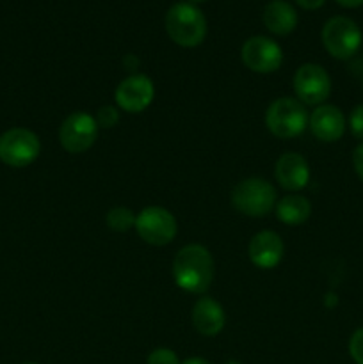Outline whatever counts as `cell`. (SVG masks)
<instances>
[{
	"label": "cell",
	"instance_id": "cell-1",
	"mask_svg": "<svg viewBox=\"0 0 363 364\" xmlns=\"http://www.w3.org/2000/svg\"><path fill=\"white\" fill-rule=\"evenodd\" d=\"M174 283L191 294L209 290L214 279V258L203 245L191 244L178 251L173 262Z\"/></svg>",
	"mask_w": 363,
	"mask_h": 364
},
{
	"label": "cell",
	"instance_id": "cell-2",
	"mask_svg": "<svg viewBox=\"0 0 363 364\" xmlns=\"http://www.w3.org/2000/svg\"><path fill=\"white\" fill-rule=\"evenodd\" d=\"M166 32L177 45L194 48L206 36L205 14L189 2H178L166 13Z\"/></svg>",
	"mask_w": 363,
	"mask_h": 364
},
{
	"label": "cell",
	"instance_id": "cell-3",
	"mask_svg": "<svg viewBox=\"0 0 363 364\" xmlns=\"http://www.w3.org/2000/svg\"><path fill=\"white\" fill-rule=\"evenodd\" d=\"M276 188L262 178H248L235 185L231 205L248 217H265L276 206Z\"/></svg>",
	"mask_w": 363,
	"mask_h": 364
},
{
	"label": "cell",
	"instance_id": "cell-4",
	"mask_svg": "<svg viewBox=\"0 0 363 364\" xmlns=\"http://www.w3.org/2000/svg\"><path fill=\"white\" fill-rule=\"evenodd\" d=\"M308 112L295 98H278L265 112V124L270 134L280 139H292L301 135L308 127Z\"/></svg>",
	"mask_w": 363,
	"mask_h": 364
},
{
	"label": "cell",
	"instance_id": "cell-5",
	"mask_svg": "<svg viewBox=\"0 0 363 364\" xmlns=\"http://www.w3.org/2000/svg\"><path fill=\"white\" fill-rule=\"evenodd\" d=\"M322 45L335 59H351L362 45V32L351 18L333 16L322 28Z\"/></svg>",
	"mask_w": 363,
	"mask_h": 364
},
{
	"label": "cell",
	"instance_id": "cell-6",
	"mask_svg": "<svg viewBox=\"0 0 363 364\" xmlns=\"http://www.w3.org/2000/svg\"><path fill=\"white\" fill-rule=\"evenodd\" d=\"M41 151V142L27 128H11L0 135V160L11 167H27Z\"/></svg>",
	"mask_w": 363,
	"mask_h": 364
},
{
	"label": "cell",
	"instance_id": "cell-7",
	"mask_svg": "<svg viewBox=\"0 0 363 364\" xmlns=\"http://www.w3.org/2000/svg\"><path fill=\"white\" fill-rule=\"evenodd\" d=\"M139 237L149 245H166L177 237V219L162 206H148L135 219Z\"/></svg>",
	"mask_w": 363,
	"mask_h": 364
},
{
	"label": "cell",
	"instance_id": "cell-8",
	"mask_svg": "<svg viewBox=\"0 0 363 364\" xmlns=\"http://www.w3.org/2000/svg\"><path fill=\"white\" fill-rule=\"evenodd\" d=\"M96 137H98V124L88 112H73L60 124V146L73 155L88 151L96 142Z\"/></svg>",
	"mask_w": 363,
	"mask_h": 364
},
{
	"label": "cell",
	"instance_id": "cell-9",
	"mask_svg": "<svg viewBox=\"0 0 363 364\" xmlns=\"http://www.w3.org/2000/svg\"><path fill=\"white\" fill-rule=\"evenodd\" d=\"M294 91L301 103L320 105L331 92V78L319 64H302L294 77Z\"/></svg>",
	"mask_w": 363,
	"mask_h": 364
},
{
	"label": "cell",
	"instance_id": "cell-10",
	"mask_svg": "<svg viewBox=\"0 0 363 364\" xmlns=\"http://www.w3.org/2000/svg\"><path fill=\"white\" fill-rule=\"evenodd\" d=\"M242 60L255 73H273L283 63V52L273 39L255 36L242 46Z\"/></svg>",
	"mask_w": 363,
	"mask_h": 364
},
{
	"label": "cell",
	"instance_id": "cell-11",
	"mask_svg": "<svg viewBox=\"0 0 363 364\" xmlns=\"http://www.w3.org/2000/svg\"><path fill=\"white\" fill-rule=\"evenodd\" d=\"M155 96L153 82L146 75H130L116 89V103L125 112L137 114L148 109Z\"/></svg>",
	"mask_w": 363,
	"mask_h": 364
},
{
	"label": "cell",
	"instance_id": "cell-12",
	"mask_svg": "<svg viewBox=\"0 0 363 364\" xmlns=\"http://www.w3.org/2000/svg\"><path fill=\"white\" fill-rule=\"evenodd\" d=\"M310 130L319 141L335 142L344 135L345 117L335 105H319L310 116Z\"/></svg>",
	"mask_w": 363,
	"mask_h": 364
},
{
	"label": "cell",
	"instance_id": "cell-13",
	"mask_svg": "<svg viewBox=\"0 0 363 364\" xmlns=\"http://www.w3.org/2000/svg\"><path fill=\"white\" fill-rule=\"evenodd\" d=\"M283 240L274 231H260L249 242V259L260 269H274L283 258Z\"/></svg>",
	"mask_w": 363,
	"mask_h": 364
},
{
	"label": "cell",
	"instance_id": "cell-14",
	"mask_svg": "<svg viewBox=\"0 0 363 364\" xmlns=\"http://www.w3.org/2000/svg\"><path fill=\"white\" fill-rule=\"evenodd\" d=\"M274 174L285 191H301L310 180V167L299 153H285L278 159Z\"/></svg>",
	"mask_w": 363,
	"mask_h": 364
},
{
	"label": "cell",
	"instance_id": "cell-15",
	"mask_svg": "<svg viewBox=\"0 0 363 364\" xmlns=\"http://www.w3.org/2000/svg\"><path fill=\"white\" fill-rule=\"evenodd\" d=\"M226 316L217 301L201 297L192 308V326L203 336H216L223 331Z\"/></svg>",
	"mask_w": 363,
	"mask_h": 364
},
{
	"label": "cell",
	"instance_id": "cell-16",
	"mask_svg": "<svg viewBox=\"0 0 363 364\" xmlns=\"http://www.w3.org/2000/svg\"><path fill=\"white\" fill-rule=\"evenodd\" d=\"M263 25L269 28L273 34L287 36L298 25V13L294 7L285 0H273L267 4L263 9Z\"/></svg>",
	"mask_w": 363,
	"mask_h": 364
},
{
	"label": "cell",
	"instance_id": "cell-17",
	"mask_svg": "<svg viewBox=\"0 0 363 364\" xmlns=\"http://www.w3.org/2000/svg\"><path fill=\"white\" fill-rule=\"evenodd\" d=\"M276 217L287 226H299L306 223L312 213V205L302 196H285L276 203Z\"/></svg>",
	"mask_w": 363,
	"mask_h": 364
},
{
	"label": "cell",
	"instance_id": "cell-18",
	"mask_svg": "<svg viewBox=\"0 0 363 364\" xmlns=\"http://www.w3.org/2000/svg\"><path fill=\"white\" fill-rule=\"evenodd\" d=\"M135 219H137V215L130 208H125V206H116V208L109 210L105 217L107 226L112 231H120V233L128 231L130 228H135Z\"/></svg>",
	"mask_w": 363,
	"mask_h": 364
},
{
	"label": "cell",
	"instance_id": "cell-19",
	"mask_svg": "<svg viewBox=\"0 0 363 364\" xmlns=\"http://www.w3.org/2000/svg\"><path fill=\"white\" fill-rule=\"evenodd\" d=\"M96 124L102 128H114L117 123H120V112H117V109H114V107L110 105H103L100 107V110L96 112Z\"/></svg>",
	"mask_w": 363,
	"mask_h": 364
},
{
	"label": "cell",
	"instance_id": "cell-20",
	"mask_svg": "<svg viewBox=\"0 0 363 364\" xmlns=\"http://www.w3.org/2000/svg\"><path fill=\"white\" fill-rule=\"evenodd\" d=\"M146 364H180V359L171 348H157L149 352Z\"/></svg>",
	"mask_w": 363,
	"mask_h": 364
},
{
	"label": "cell",
	"instance_id": "cell-21",
	"mask_svg": "<svg viewBox=\"0 0 363 364\" xmlns=\"http://www.w3.org/2000/svg\"><path fill=\"white\" fill-rule=\"evenodd\" d=\"M349 354L356 364H363V327L356 331L349 340Z\"/></svg>",
	"mask_w": 363,
	"mask_h": 364
},
{
	"label": "cell",
	"instance_id": "cell-22",
	"mask_svg": "<svg viewBox=\"0 0 363 364\" xmlns=\"http://www.w3.org/2000/svg\"><path fill=\"white\" fill-rule=\"evenodd\" d=\"M349 130H351V134L356 139H362L363 141V103L362 105H356L351 110V116H349Z\"/></svg>",
	"mask_w": 363,
	"mask_h": 364
},
{
	"label": "cell",
	"instance_id": "cell-23",
	"mask_svg": "<svg viewBox=\"0 0 363 364\" xmlns=\"http://www.w3.org/2000/svg\"><path fill=\"white\" fill-rule=\"evenodd\" d=\"M352 166H354V171L359 176V180L363 181V141L352 151Z\"/></svg>",
	"mask_w": 363,
	"mask_h": 364
},
{
	"label": "cell",
	"instance_id": "cell-24",
	"mask_svg": "<svg viewBox=\"0 0 363 364\" xmlns=\"http://www.w3.org/2000/svg\"><path fill=\"white\" fill-rule=\"evenodd\" d=\"M324 2H326V0H295L298 6H301L302 9H310V11L319 9L320 6H324Z\"/></svg>",
	"mask_w": 363,
	"mask_h": 364
},
{
	"label": "cell",
	"instance_id": "cell-25",
	"mask_svg": "<svg viewBox=\"0 0 363 364\" xmlns=\"http://www.w3.org/2000/svg\"><path fill=\"white\" fill-rule=\"evenodd\" d=\"M337 2L344 7H359L363 4V0H337Z\"/></svg>",
	"mask_w": 363,
	"mask_h": 364
},
{
	"label": "cell",
	"instance_id": "cell-26",
	"mask_svg": "<svg viewBox=\"0 0 363 364\" xmlns=\"http://www.w3.org/2000/svg\"><path fill=\"white\" fill-rule=\"evenodd\" d=\"M182 364H210V363L203 358H191V359H185Z\"/></svg>",
	"mask_w": 363,
	"mask_h": 364
},
{
	"label": "cell",
	"instance_id": "cell-27",
	"mask_svg": "<svg viewBox=\"0 0 363 364\" xmlns=\"http://www.w3.org/2000/svg\"><path fill=\"white\" fill-rule=\"evenodd\" d=\"M226 364H241V363H238V361H228Z\"/></svg>",
	"mask_w": 363,
	"mask_h": 364
},
{
	"label": "cell",
	"instance_id": "cell-28",
	"mask_svg": "<svg viewBox=\"0 0 363 364\" xmlns=\"http://www.w3.org/2000/svg\"><path fill=\"white\" fill-rule=\"evenodd\" d=\"M191 2H194V4H198V2H205V0H191Z\"/></svg>",
	"mask_w": 363,
	"mask_h": 364
},
{
	"label": "cell",
	"instance_id": "cell-29",
	"mask_svg": "<svg viewBox=\"0 0 363 364\" xmlns=\"http://www.w3.org/2000/svg\"><path fill=\"white\" fill-rule=\"evenodd\" d=\"M25 364H34V363H25Z\"/></svg>",
	"mask_w": 363,
	"mask_h": 364
},
{
	"label": "cell",
	"instance_id": "cell-30",
	"mask_svg": "<svg viewBox=\"0 0 363 364\" xmlns=\"http://www.w3.org/2000/svg\"><path fill=\"white\" fill-rule=\"evenodd\" d=\"M362 85H363V80H362Z\"/></svg>",
	"mask_w": 363,
	"mask_h": 364
}]
</instances>
